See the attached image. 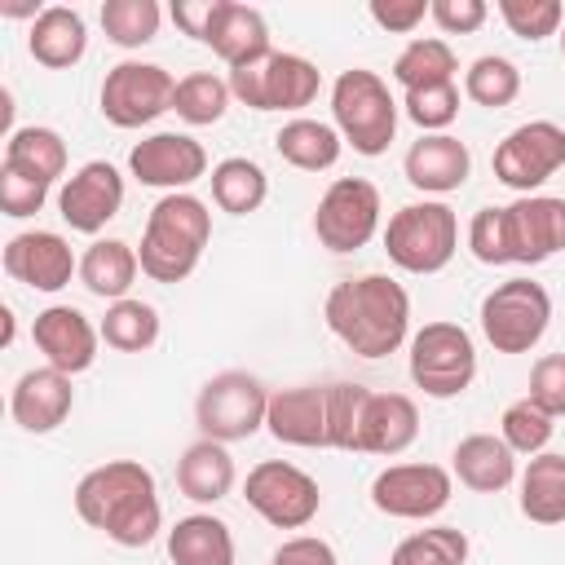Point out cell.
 I'll return each instance as SVG.
<instances>
[{
  "mask_svg": "<svg viewBox=\"0 0 565 565\" xmlns=\"http://www.w3.org/2000/svg\"><path fill=\"white\" fill-rule=\"evenodd\" d=\"M128 172L150 190L181 194L207 177V150L190 132H150L128 150Z\"/></svg>",
  "mask_w": 565,
  "mask_h": 565,
  "instance_id": "cell-17",
  "label": "cell"
},
{
  "mask_svg": "<svg viewBox=\"0 0 565 565\" xmlns=\"http://www.w3.org/2000/svg\"><path fill=\"white\" fill-rule=\"evenodd\" d=\"M525 397H530L539 411H547L552 419L565 415V353H543V358L530 366V388H525Z\"/></svg>",
  "mask_w": 565,
  "mask_h": 565,
  "instance_id": "cell-45",
  "label": "cell"
},
{
  "mask_svg": "<svg viewBox=\"0 0 565 565\" xmlns=\"http://www.w3.org/2000/svg\"><path fill=\"white\" fill-rule=\"evenodd\" d=\"M494 181L516 190V194H534L543 181H552L565 168V128L556 119H530L516 124L490 154Z\"/></svg>",
  "mask_w": 565,
  "mask_h": 565,
  "instance_id": "cell-13",
  "label": "cell"
},
{
  "mask_svg": "<svg viewBox=\"0 0 565 565\" xmlns=\"http://www.w3.org/2000/svg\"><path fill=\"white\" fill-rule=\"evenodd\" d=\"M366 397H371V388H366V384H353V380H335V384H331L327 450H358V428H362Z\"/></svg>",
  "mask_w": 565,
  "mask_h": 565,
  "instance_id": "cell-43",
  "label": "cell"
},
{
  "mask_svg": "<svg viewBox=\"0 0 565 565\" xmlns=\"http://www.w3.org/2000/svg\"><path fill=\"white\" fill-rule=\"evenodd\" d=\"M225 4H230V0H177V4H172V22H177L190 40L212 44V35H216V26H221V18H225Z\"/></svg>",
  "mask_w": 565,
  "mask_h": 565,
  "instance_id": "cell-46",
  "label": "cell"
},
{
  "mask_svg": "<svg viewBox=\"0 0 565 565\" xmlns=\"http://www.w3.org/2000/svg\"><path fill=\"white\" fill-rule=\"evenodd\" d=\"M419 437V406L406 393H371L358 428V455H402Z\"/></svg>",
  "mask_w": 565,
  "mask_h": 565,
  "instance_id": "cell-24",
  "label": "cell"
},
{
  "mask_svg": "<svg viewBox=\"0 0 565 565\" xmlns=\"http://www.w3.org/2000/svg\"><path fill=\"white\" fill-rule=\"evenodd\" d=\"M402 172L419 194L441 199V194H455L468 181L472 150L455 132H419V141H411V150L402 159Z\"/></svg>",
  "mask_w": 565,
  "mask_h": 565,
  "instance_id": "cell-22",
  "label": "cell"
},
{
  "mask_svg": "<svg viewBox=\"0 0 565 565\" xmlns=\"http://www.w3.org/2000/svg\"><path fill=\"white\" fill-rule=\"evenodd\" d=\"M172 97H177L172 71H163L159 62L124 57L106 71V79L97 88V110L115 128H146L163 110H172Z\"/></svg>",
  "mask_w": 565,
  "mask_h": 565,
  "instance_id": "cell-9",
  "label": "cell"
},
{
  "mask_svg": "<svg viewBox=\"0 0 565 565\" xmlns=\"http://www.w3.org/2000/svg\"><path fill=\"white\" fill-rule=\"evenodd\" d=\"M274 150L282 154V163L300 168V172H327L340 163L344 154V137L335 132V124H322V119H287L278 132H274Z\"/></svg>",
  "mask_w": 565,
  "mask_h": 565,
  "instance_id": "cell-30",
  "label": "cell"
},
{
  "mask_svg": "<svg viewBox=\"0 0 565 565\" xmlns=\"http://www.w3.org/2000/svg\"><path fill=\"white\" fill-rule=\"evenodd\" d=\"M450 477L463 490H472V494H499L521 472H516V455H512V446L503 437H494V433H468L450 450Z\"/></svg>",
  "mask_w": 565,
  "mask_h": 565,
  "instance_id": "cell-23",
  "label": "cell"
},
{
  "mask_svg": "<svg viewBox=\"0 0 565 565\" xmlns=\"http://www.w3.org/2000/svg\"><path fill=\"white\" fill-rule=\"evenodd\" d=\"M327 331L358 358L375 362L411 344V296L388 274H358L327 291Z\"/></svg>",
  "mask_w": 565,
  "mask_h": 565,
  "instance_id": "cell-2",
  "label": "cell"
},
{
  "mask_svg": "<svg viewBox=\"0 0 565 565\" xmlns=\"http://www.w3.org/2000/svg\"><path fill=\"white\" fill-rule=\"evenodd\" d=\"M388 565H468V534L459 525H428L406 534Z\"/></svg>",
  "mask_w": 565,
  "mask_h": 565,
  "instance_id": "cell-38",
  "label": "cell"
},
{
  "mask_svg": "<svg viewBox=\"0 0 565 565\" xmlns=\"http://www.w3.org/2000/svg\"><path fill=\"white\" fill-rule=\"evenodd\" d=\"M234 93H230V79L212 75V71H190L177 79V97H172V110L190 124V128H207V124H221L225 110H230Z\"/></svg>",
  "mask_w": 565,
  "mask_h": 565,
  "instance_id": "cell-37",
  "label": "cell"
},
{
  "mask_svg": "<svg viewBox=\"0 0 565 565\" xmlns=\"http://www.w3.org/2000/svg\"><path fill=\"white\" fill-rule=\"evenodd\" d=\"M499 221L508 265H543L565 252V199L556 194H516L499 207Z\"/></svg>",
  "mask_w": 565,
  "mask_h": 565,
  "instance_id": "cell-15",
  "label": "cell"
},
{
  "mask_svg": "<svg viewBox=\"0 0 565 565\" xmlns=\"http://www.w3.org/2000/svg\"><path fill=\"white\" fill-rule=\"evenodd\" d=\"M31 340L44 353V366H53L62 375H84L97 362L102 331L88 322L84 309H75V305H49V309L35 313Z\"/></svg>",
  "mask_w": 565,
  "mask_h": 565,
  "instance_id": "cell-19",
  "label": "cell"
},
{
  "mask_svg": "<svg viewBox=\"0 0 565 565\" xmlns=\"http://www.w3.org/2000/svg\"><path fill=\"white\" fill-rule=\"evenodd\" d=\"M380 212H384V203H380L375 181H366V177H335L322 190L318 207H313V234H318V243L327 252L349 256V252L366 247L380 234Z\"/></svg>",
  "mask_w": 565,
  "mask_h": 565,
  "instance_id": "cell-11",
  "label": "cell"
},
{
  "mask_svg": "<svg viewBox=\"0 0 565 565\" xmlns=\"http://www.w3.org/2000/svg\"><path fill=\"white\" fill-rule=\"evenodd\" d=\"M327 424H331V384H296L269 393L265 428L274 441L300 450H327Z\"/></svg>",
  "mask_w": 565,
  "mask_h": 565,
  "instance_id": "cell-20",
  "label": "cell"
},
{
  "mask_svg": "<svg viewBox=\"0 0 565 565\" xmlns=\"http://www.w3.org/2000/svg\"><path fill=\"white\" fill-rule=\"evenodd\" d=\"M269 565H340V556H335V547H331L327 539H318V534H291V539H282V543L274 547Z\"/></svg>",
  "mask_w": 565,
  "mask_h": 565,
  "instance_id": "cell-50",
  "label": "cell"
},
{
  "mask_svg": "<svg viewBox=\"0 0 565 565\" xmlns=\"http://www.w3.org/2000/svg\"><path fill=\"white\" fill-rule=\"evenodd\" d=\"M455 494V477L441 463H388L371 477V508L393 521H433Z\"/></svg>",
  "mask_w": 565,
  "mask_h": 565,
  "instance_id": "cell-14",
  "label": "cell"
},
{
  "mask_svg": "<svg viewBox=\"0 0 565 565\" xmlns=\"http://www.w3.org/2000/svg\"><path fill=\"white\" fill-rule=\"evenodd\" d=\"M44 203H49V181L26 177V172L0 163V212L4 216L22 221V216H35Z\"/></svg>",
  "mask_w": 565,
  "mask_h": 565,
  "instance_id": "cell-44",
  "label": "cell"
},
{
  "mask_svg": "<svg viewBox=\"0 0 565 565\" xmlns=\"http://www.w3.org/2000/svg\"><path fill=\"white\" fill-rule=\"evenodd\" d=\"M119 207H124V172L110 159H88L57 185V216L75 234H102L119 216Z\"/></svg>",
  "mask_w": 565,
  "mask_h": 565,
  "instance_id": "cell-16",
  "label": "cell"
},
{
  "mask_svg": "<svg viewBox=\"0 0 565 565\" xmlns=\"http://www.w3.org/2000/svg\"><path fill=\"white\" fill-rule=\"evenodd\" d=\"M477 322H481V335H486V344L494 353H530L547 335L552 296H547L543 282H534L525 274L503 278L499 287H490L481 296Z\"/></svg>",
  "mask_w": 565,
  "mask_h": 565,
  "instance_id": "cell-6",
  "label": "cell"
},
{
  "mask_svg": "<svg viewBox=\"0 0 565 565\" xmlns=\"http://www.w3.org/2000/svg\"><path fill=\"white\" fill-rule=\"evenodd\" d=\"M494 9L503 18V26L516 40H525V44H539L547 35H561V26H565L561 0H499Z\"/></svg>",
  "mask_w": 565,
  "mask_h": 565,
  "instance_id": "cell-41",
  "label": "cell"
},
{
  "mask_svg": "<svg viewBox=\"0 0 565 565\" xmlns=\"http://www.w3.org/2000/svg\"><path fill=\"white\" fill-rule=\"evenodd\" d=\"M428 18H433L446 35H472V31L486 26L490 4H486V0H433Z\"/></svg>",
  "mask_w": 565,
  "mask_h": 565,
  "instance_id": "cell-47",
  "label": "cell"
},
{
  "mask_svg": "<svg viewBox=\"0 0 565 565\" xmlns=\"http://www.w3.org/2000/svg\"><path fill=\"white\" fill-rule=\"evenodd\" d=\"M243 499L274 530H305L322 508L318 481L287 459H260L243 481Z\"/></svg>",
  "mask_w": 565,
  "mask_h": 565,
  "instance_id": "cell-12",
  "label": "cell"
},
{
  "mask_svg": "<svg viewBox=\"0 0 565 565\" xmlns=\"http://www.w3.org/2000/svg\"><path fill=\"white\" fill-rule=\"evenodd\" d=\"M26 49H31V57H35L44 71H66V66H75V62L88 53L84 13L71 9V4H44V9L31 18Z\"/></svg>",
  "mask_w": 565,
  "mask_h": 565,
  "instance_id": "cell-25",
  "label": "cell"
},
{
  "mask_svg": "<svg viewBox=\"0 0 565 565\" xmlns=\"http://www.w3.org/2000/svg\"><path fill=\"white\" fill-rule=\"evenodd\" d=\"M207 181H212V203L221 212H230V216H252L269 199V177L247 154H230V159L212 163V177Z\"/></svg>",
  "mask_w": 565,
  "mask_h": 565,
  "instance_id": "cell-32",
  "label": "cell"
},
{
  "mask_svg": "<svg viewBox=\"0 0 565 565\" xmlns=\"http://www.w3.org/2000/svg\"><path fill=\"white\" fill-rule=\"evenodd\" d=\"M0 318H4V331H0V344L9 349V344H13V309L4 305V309H0Z\"/></svg>",
  "mask_w": 565,
  "mask_h": 565,
  "instance_id": "cell-51",
  "label": "cell"
},
{
  "mask_svg": "<svg viewBox=\"0 0 565 565\" xmlns=\"http://www.w3.org/2000/svg\"><path fill=\"white\" fill-rule=\"evenodd\" d=\"M516 508L534 525H565V455L543 450L521 468Z\"/></svg>",
  "mask_w": 565,
  "mask_h": 565,
  "instance_id": "cell-28",
  "label": "cell"
},
{
  "mask_svg": "<svg viewBox=\"0 0 565 565\" xmlns=\"http://www.w3.org/2000/svg\"><path fill=\"white\" fill-rule=\"evenodd\" d=\"M455 71H459V57L441 35H415L402 44L388 75L402 84V93H411V88H428V84H450Z\"/></svg>",
  "mask_w": 565,
  "mask_h": 565,
  "instance_id": "cell-34",
  "label": "cell"
},
{
  "mask_svg": "<svg viewBox=\"0 0 565 565\" xmlns=\"http://www.w3.org/2000/svg\"><path fill=\"white\" fill-rule=\"evenodd\" d=\"M4 163L53 185L57 177H66V141L57 128H44V124L13 128L4 137Z\"/></svg>",
  "mask_w": 565,
  "mask_h": 565,
  "instance_id": "cell-33",
  "label": "cell"
},
{
  "mask_svg": "<svg viewBox=\"0 0 565 565\" xmlns=\"http://www.w3.org/2000/svg\"><path fill=\"white\" fill-rule=\"evenodd\" d=\"M75 516L115 547H146L163 530L154 472L141 459H106L75 481Z\"/></svg>",
  "mask_w": 565,
  "mask_h": 565,
  "instance_id": "cell-1",
  "label": "cell"
},
{
  "mask_svg": "<svg viewBox=\"0 0 565 565\" xmlns=\"http://www.w3.org/2000/svg\"><path fill=\"white\" fill-rule=\"evenodd\" d=\"M172 565H234V530L212 512H190L168 530Z\"/></svg>",
  "mask_w": 565,
  "mask_h": 565,
  "instance_id": "cell-29",
  "label": "cell"
},
{
  "mask_svg": "<svg viewBox=\"0 0 565 565\" xmlns=\"http://www.w3.org/2000/svg\"><path fill=\"white\" fill-rule=\"evenodd\" d=\"M428 9H433V0H371V22L380 26V31H388V35H411L424 18H428Z\"/></svg>",
  "mask_w": 565,
  "mask_h": 565,
  "instance_id": "cell-49",
  "label": "cell"
},
{
  "mask_svg": "<svg viewBox=\"0 0 565 565\" xmlns=\"http://www.w3.org/2000/svg\"><path fill=\"white\" fill-rule=\"evenodd\" d=\"M163 9L159 0H106L102 4V31L115 49H141L159 35Z\"/></svg>",
  "mask_w": 565,
  "mask_h": 565,
  "instance_id": "cell-39",
  "label": "cell"
},
{
  "mask_svg": "<svg viewBox=\"0 0 565 565\" xmlns=\"http://www.w3.org/2000/svg\"><path fill=\"white\" fill-rule=\"evenodd\" d=\"M561 57H565V26H561Z\"/></svg>",
  "mask_w": 565,
  "mask_h": 565,
  "instance_id": "cell-52",
  "label": "cell"
},
{
  "mask_svg": "<svg viewBox=\"0 0 565 565\" xmlns=\"http://www.w3.org/2000/svg\"><path fill=\"white\" fill-rule=\"evenodd\" d=\"M234 481H238V468H234V455L225 441L199 437L177 459V490L190 503H221L234 490Z\"/></svg>",
  "mask_w": 565,
  "mask_h": 565,
  "instance_id": "cell-26",
  "label": "cell"
},
{
  "mask_svg": "<svg viewBox=\"0 0 565 565\" xmlns=\"http://www.w3.org/2000/svg\"><path fill=\"white\" fill-rule=\"evenodd\" d=\"M552 433H556V419L547 411H539L530 397H516L503 406L499 415V437L512 446V455H543L552 446Z\"/></svg>",
  "mask_w": 565,
  "mask_h": 565,
  "instance_id": "cell-40",
  "label": "cell"
},
{
  "mask_svg": "<svg viewBox=\"0 0 565 565\" xmlns=\"http://www.w3.org/2000/svg\"><path fill=\"white\" fill-rule=\"evenodd\" d=\"M468 252L481 265H508L503 260V221H499V207L472 212V221H468Z\"/></svg>",
  "mask_w": 565,
  "mask_h": 565,
  "instance_id": "cell-48",
  "label": "cell"
},
{
  "mask_svg": "<svg viewBox=\"0 0 565 565\" xmlns=\"http://www.w3.org/2000/svg\"><path fill=\"white\" fill-rule=\"evenodd\" d=\"M4 274L31 291H62L79 278V256L57 230H22L4 243Z\"/></svg>",
  "mask_w": 565,
  "mask_h": 565,
  "instance_id": "cell-18",
  "label": "cell"
},
{
  "mask_svg": "<svg viewBox=\"0 0 565 565\" xmlns=\"http://www.w3.org/2000/svg\"><path fill=\"white\" fill-rule=\"evenodd\" d=\"M234 102L252 110H305L322 93V71L300 53H265L260 62L230 71Z\"/></svg>",
  "mask_w": 565,
  "mask_h": 565,
  "instance_id": "cell-10",
  "label": "cell"
},
{
  "mask_svg": "<svg viewBox=\"0 0 565 565\" xmlns=\"http://www.w3.org/2000/svg\"><path fill=\"white\" fill-rule=\"evenodd\" d=\"M159 327H163L159 309L150 300H137V296L106 305V318L97 322L102 344L115 349V353H146V349H154L159 344Z\"/></svg>",
  "mask_w": 565,
  "mask_h": 565,
  "instance_id": "cell-35",
  "label": "cell"
},
{
  "mask_svg": "<svg viewBox=\"0 0 565 565\" xmlns=\"http://www.w3.org/2000/svg\"><path fill=\"white\" fill-rule=\"evenodd\" d=\"M207 243H212V207L190 190L163 194L141 230V247H137L141 274L154 282H185L199 269Z\"/></svg>",
  "mask_w": 565,
  "mask_h": 565,
  "instance_id": "cell-3",
  "label": "cell"
},
{
  "mask_svg": "<svg viewBox=\"0 0 565 565\" xmlns=\"http://www.w3.org/2000/svg\"><path fill=\"white\" fill-rule=\"evenodd\" d=\"M207 49H212L230 71H243V66L260 62L265 53H274L265 13H260V9H252V4L230 0V4H225V18H221V26H216V35H212V44H207Z\"/></svg>",
  "mask_w": 565,
  "mask_h": 565,
  "instance_id": "cell-31",
  "label": "cell"
},
{
  "mask_svg": "<svg viewBox=\"0 0 565 565\" xmlns=\"http://www.w3.org/2000/svg\"><path fill=\"white\" fill-rule=\"evenodd\" d=\"M402 115L419 128V132H446L459 119V84H428V88H411L402 93Z\"/></svg>",
  "mask_w": 565,
  "mask_h": 565,
  "instance_id": "cell-42",
  "label": "cell"
},
{
  "mask_svg": "<svg viewBox=\"0 0 565 565\" xmlns=\"http://www.w3.org/2000/svg\"><path fill=\"white\" fill-rule=\"evenodd\" d=\"M75 411V388H71V375L53 371V366H31L18 375L13 393H9V415L22 433H53L66 424V415Z\"/></svg>",
  "mask_w": 565,
  "mask_h": 565,
  "instance_id": "cell-21",
  "label": "cell"
},
{
  "mask_svg": "<svg viewBox=\"0 0 565 565\" xmlns=\"http://www.w3.org/2000/svg\"><path fill=\"white\" fill-rule=\"evenodd\" d=\"M141 274V260H137V247L124 243V238H93L79 256V282L88 296L115 305V300H128L132 282Z\"/></svg>",
  "mask_w": 565,
  "mask_h": 565,
  "instance_id": "cell-27",
  "label": "cell"
},
{
  "mask_svg": "<svg viewBox=\"0 0 565 565\" xmlns=\"http://www.w3.org/2000/svg\"><path fill=\"white\" fill-rule=\"evenodd\" d=\"M384 252L406 274H441L459 252V216L441 199L406 203L384 225Z\"/></svg>",
  "mask_w": 565,
  "mask_h": 565,
  "instance_id": "cell-5",
  "label": "cell"
},
{
  "mask_svg": "<svg viewBox=\"0 0 565 565\" xmlns=\"http://www.w3.org/2000/svg\"><path fill=\"white\" fill-rule=\"evenodd\" d=\"M397 115L402 102L388 93V84L366 71V66H349L335 75L331 84V124L344 137V146H353V154H384L397 137Z\"/></svg>",
  "mask_w": 565,
  "mask_h": 565,
  "instance_id": "cell-4",
  "label": "cell"
},
{
  "mask_svg": "<svg viewBox=\"0 0 565 565\" xmlns=\"http://www.w3.org/2000/svg\"><path fill=\"white\" fill-rule=\"evenodd\" d=\"M463 97L486 106V110H503L521 97V66L503 53H481L468 71H463Z\"/></svg>",
  "mask_w": 565,
  "mask_h": 565,
  "instance_id": "cell-36",
  "label": "cell"
},
{
  "mask_svg": "<svg viewBox=\"0 0 565 565\" xmlns=\"http://www.w3.org/2000/svg\"><path fill=\"white\" fill-rule=\"evenodd\" d=\"M265 415H269V388L260 384V375L252 371H216L199 397H194V424L203 437L212 441H247L265 428Z\"/></svg>",
  "mask_w": 565,
  "mask_h": 565,
  "instance_id": "cell-8",
  "label": "cell"
},
{
  "mask_svg": "<svg viewBox=\"0 0 565 565\" xmlns=\"http://www.w3.org/2000/svg\"><path fill=\"white\" fill-rule=\"evenodd\" d=\"M406 371L424 397L450 402V397L468 393L477 380V344L459 322H424L411 335Z\"/></svg>",
  "mask_w": 565,
  "mask_h": 565,
  "instance_id": "cell-7",
  "label": "cell"
}]
</instances>
